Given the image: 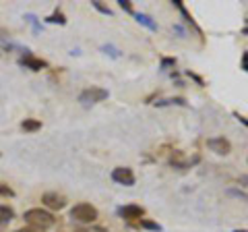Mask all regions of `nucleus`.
Segmentation results:
<instances>
[{
  "label": "nucleus",
  "instance_id": "9",
  "mask_svg": "<svg viewBox=\"0 0 248 232\" xmlns=\"http://www.w3.org/2000/svg\"><path fill=\"white\" fill-rule=\"evenodd\" d=\"M21 129L27 131V133H33V131H40L42 129V122L35 120V118H25L21 122Z\"/></svg>",
  "mask_w": 248,
  "mask_h": 232
},
{
  "label": "nucleus",
  "instance_id": "14",
  "mask_svg": "<svg viewBox=\"0 0 248 232\" xmlns=\"http://www.w3.org/2000/svg\"><path fill=\"white\" fill-rule=\"evenodd\" d=\"M46 21H48V23H60V25H64V23H66V19H64V15H62L60 11H56V13H52V15H50V17H48V19H46Z\"/></svg>",
  "mask_w": 248,
  "mask_h": 232
},
{
  "label": "nucleus",
  "instance_id": "19",
  "mask_svg": "<svg viewBox=\"0 0 248 232\" xmlns=\"http://www.w3.org/2000/svg\"><path fill=\"white\" fill-rule=\"evenodd\" d=\"M93 6H95V9H97L99 13H104V15H112V11L108 9V6H104L102 2H93Z\"/></svg>",
  "mask_w": 248,
  "mask_h": 232
},
{
  "label": "nucleus",
  "instance_id": "2",
  "mask_svg": "<svg viewBox=\"0 0 248 232\" xmlns=\"http://www.w3.org/2000/svg\"><path fill=\"white\" fill-rule=\"evenodd\" d=\"M97 210L93 207L91 203H77L73 210H71V218L77 222H83V224H89V222H95L97 220Z\"/></svg>",
  "mask_w": 248,
  "mask_h": 232
},
{
  "label": "nucleus",
  "instance_id": "4",
  "mask_svg": "<svg viewBox=\"0 0 248 232\" xmlns=\"http://www.w3.org/2000/svg\"><path fill=\"white\" fill-rule=\"evenodd\" d=\"M112 181L118 182V184H124V187H133L135 184V174H133V170L130 168L120 166V168L112 170Z\"/></svg>",
  "mask_w": 248,
  "mask_h": 232
},
{
  "label": "nucleus",
  "instance_id": "26",
  "mask_svg": "<svg viewBox=\"0 0 248 232\" xmlns=\"http://www.w3.org/2000/svg\"><path fill=\"white\" fill-rule=\"evenodd\" d=\"M73 232H87V230H73Z\"/></svg>",
  "mask_w": 248,
  "mask_h": 232
},
{
  "label": "nucleus",
  "instance_id": "22",
  "mask_svg": "<svg viewBox=\"0 0 248 232\" xmlns=\"http://www.w3.org/2000/svg\"><path fill=\"white\" fill-rule=\"evenodd\" d=\"M242 68H244V71L248 73V52H246L244 56H242Z\"/></svg>",
  "mask_w": 248,
  "mask_h": 232
},
{
  "label": "nucleus",
  "instance_id": "10",
  "mask_svg": "<svg viewBox=\"0 0 248 232\" xmlns=\"http://www.w3.org/2000/svg\"><path fill=\"white\" fill-rule=\"evenodd\" d=\"M155 106H159V108H164V106H186V99L184 98H168V99L155 102Z\"/></svg>",
  "mask_w": 248,
  "mask_h": 232
},
{
  "label": "nucleus",
  "instance_id": "24",
  "mask_svg": "<svg viewBox=\"0 0 248 232\" xmlns=\"http://www.w3.org/2000/svg\"><path fill=\"white\" fill-rule=\"evenodd\" d=\"M240 182H244V187H248V176H240Z\"/></svg>",
  "mask_w": 248,
  "mask_h": 232
},
{
  "label": "nucleus",
  "instance_id": "27",
  "mask_svg": "<svg viewBox=\"0 0 248 232\" xmlns=\"http://www.w3.org/2000/svg\"><path fill=\"white\" fill-rule=\"evenodd\" d=\"M234 232H248V230H234Z\"/></svg>",
  "mask_w": 248,
  "mask_h": 232
},
{
  "label": "nucleus",
  "instance_id": "18",
  "mask_svg": "<svg viewBox=\"0 0 248 232\" xmlns=\"http://www.w3.org/2000/svg\"><path fill=\"white\" fill-rule=\"evenodd\" d=\"M174 65H176L174 58H164V60H161V68H164V71H168V68L174 66Z\"/></svg>",
  "mask_w": 248,
  "mask_h": 232
},
{
  "label": "nucleus",
  "instance_id": "5",
  "mask_svg": "<svg viewBox=\"0 0 248 232\" xmlns=\"http://www.w3.org/2000/svg\"><path fill=\"white\" fill-rule=\"evenodd\" d=\"M207 148L215 153H219V156H228L232 151V143L226 137H211V139H207Z\"/></svg>",
  "mask_w": 248,
  "mask_h": 232
},
{
  "label": "nucleus",
  "instance_id": "12",
  "mask_svg": "<svg viewBox=\"0 0 248 232\" xmlns=\"http://www.w3.org/2000/svg\"><path fill=\"white\" fill-rule=\"evenodd\" d=\"M139 226H141V228H145V230L161 232V226H159L157 222H151V220H145V218H141V220H139Z\"/></svg>",
  "mask_w": 248,
  "mask_h": 232
},
{
  "label": "nucleus",
  "instance_id": "11",
  "mask_svg": "<svg viewBox=\"0 0 248 232\" xmlns=\"http://www.w3.org/2000/svg\"><path fill=\"white\" fill-rule=\"evenodd\" d=\"M15 218V210L9 205H0V224H6Z\"/></svg>",
  "mask_w": 248,
  "mask_h": 232
},
{
  "label": "nucleus",
  "instance_id": "8",
  "mask_svg": "<svg viewBox=\"0 0 248 232\" xmlns=\"http://www.w3.org/2000/svg\"><path fill=\"white\" fill-rule=\"evenodd\" d=\"M19 65L25 66V68H29V71H42V68L48 66V63H46L44 58H35L33 54H25V56L19 60Z\"/></svg>",
  "mask_w": 248,
  "mask_h": 232
},
{
  "label": "nucleus",
  "instance_id": "15",
  "mask_svg": "<svg viewBox=\"0 0 248 232\" xmlns=\"http://www.w3.org/2000/svg\"><path fill=\"white\" fill-rule=\"evenodd\" d=\"M13 195H15V191L9 187V184L0 182V197H13Z\"/></svg>",
  "mask_w": 248,
  "mask_h": 232
},
{
  "label": "nucleus",
  "instance_id": "21",
  "mask_svg": "<svg viewBox=\"0 0 248 232\" xmlns=\"http://www.w3.org/2000/svg\"><path fill=\"white\" fill-rule=\"evenodd\" d=\"M15 232H42V230H40V228L29 226V228H19V230H15Z\"/></svg>",
  "mask_w": 248,
  "mask_h": 232
},
{
  "label": "nucleus",
  "instance_id": "25",
  "mask_svg": "<svg viewBox=\"0 0 248 232\" xmlns=\"http://www.w3.org/2000/svg\"><path fill=\"white\" fill-rule=\"evenodd\" d=\"M242 33H246V35H248V27H244V29H242Z\"/></svg>",
  "mask_w": 248,
  "mask_h": 232
},
{
  "label": "nucleus",
  "instance_id": "6",
  "mask_svg": "<svg viewBox=\"0 0 248 232\" xmlns=\"http://www.w3.org/2000/svg\"><path fill=\"white\" fill-rule=\"evenodd\" d=\"M118 215H120L122 220L133 222V220H141L143 215H145V210H143L141 205L130 203V205H122V207H118Z\"/></svg>",
  "mask_w": 248,
  "mask_h": 232
},
{
  "label": "nucleus",
  "instance_id": "20",
  "mask_svg": "<svg viewBox=\"0 0 248 232\" xmlns=\"http://www.w3.org/2000/svg\"><path fill=\"white\" fill-rule=\"evenodd\" d=\"M102 50H104L106 54H108V52H110V54H112V56H118V50H114V48H112V46H104V48H102Z\"/></svg>",
  "mask_w": 248,
  "mask_h": 232
},
{
  "label": "nucleus",
  "instance_id": "13",
  "mask_svg": "<svg viewBox=\"0 0 248 232\" xmlns=\"http://www.w3.org/2000/svg\"><path fill=\"white\" fill-rule=\"evenodd\" d=\"M137 21H139V23H143V25H147L149 29H153V32L157 29V25H155V23L151 21V17H147V15H143V13H139V15H137Z\"/></svg>",
  "mask_w": 248,
  "mask_h": 232
},
{
  "label": "nucleus",
  "instance_id": "3",
  "mask_svg": "<svg viewBox=\"0 0 248 232\" xmlns=\"http://www.w3.org/2000/svg\"><path fill=\"white\" fill-rule=\"evenodd\" d=\"M108 96L110 94H108V89H104V87H87L79 94V102L85 106H91V104L104 102V99H108Z\"/></svg>",
  "mask_w": 248,
  "mask_h": 232
},
{
  "label": "nucleus",
  "instance_id": "7",
  "mask_svg": "<svg viewBox=\"0 0 248 232\" xmlns=\"http://www.w3.org/2000/svg\"><path fill=\"white\" fill-rule=\"evenodd\" d=\"M42 203L50 210H62L66 205V197L64 195H58V193H44L42 195Z\"/></svg>",
  "mask_w": 248,
  "mask_h": 232
},
{
  "label": "nucleus",
  "instance_id": "17",
  "mask_svg": "<svg viewBox=\"0 0 248 232\" xmlns=\"http://www.w3.org/2000/svg\"><path fill=\"white\" fill-rule=\"evenodd\" d=\"M118 4H120V9H124L126 13H135V11H133V4H130L128 0H118Z\"/></svg>",
  "mask_w": 248,
  "mask_h": 232
},
{
  "label": "nucleus",
  "instance_id": "23",
  "mask_svg": "<svg viewBox=\"0 0 248 232\" xmlns=\"http://www.w3.org/2000/svg\"><path fill=\"white\" fill-rule=\"evenodd\" d=\"M234 116H236V118H238L240 122H242V125H244V127H248V118H244V116H240L238 112H234Z\"/></svg>",
  "mask_w": 248,
  "mask_h": 232
},
{
  "label": "nucleus",
  "instance_id": "1",
  "mask_svg": "<svg viewBox=\"0 0 248 232\" xmlns=\"http://www.w3.org/2000/svg\"><path fill=\"white\" fill-rule=\"evenodd\" d=\"M25 222L31 224L33 228H40V230H46V228H52L54 224H56V218L50 214V212H46L42 210V207H33V210H27L25 212Z\"/></svg>",
  "mask_w": 248,
  "mask_h": 232
},
{
  "label": "nucleus",
  "instance_id": "16",
  "mask_svg": "<svg viewBox=\"0 0 248 232\" xmlns=\"http://www.w3.org/2000/svg\"><path fill=\"white\" fill-rule=\"evenodd\" d=\"M228 195H234V197H238V199H242V201H248V195H246V193H242V191H238V189H228Z\"/></svg>",
  "mask_w": 248,
  "mask_h": 232
}]
</instances>
